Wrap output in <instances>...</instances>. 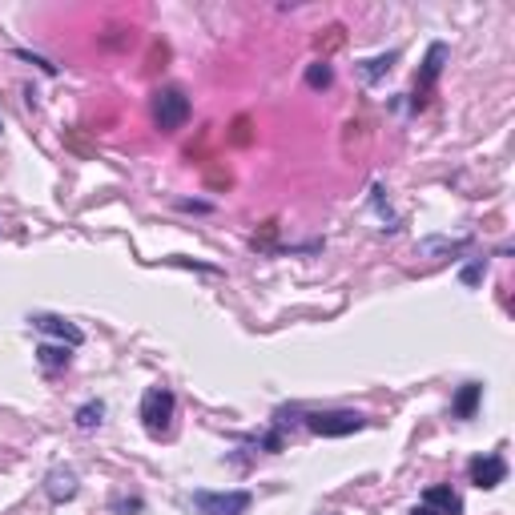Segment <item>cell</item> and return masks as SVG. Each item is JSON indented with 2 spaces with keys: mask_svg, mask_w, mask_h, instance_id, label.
<instances>
[{
  "mask_svg": "<svg viewBox=\"0 0 515 515\" xmlns=\"http://www.w3.org/2000/svg\"><path fill=\"white\" fill-rule=\"evenodd\" d=\"M173 411H177V395L170 387H149L142 395V423L154 439L170 435V423H173Z\"/></svg>",
  "mask_w": 515,
  "mask_h": 515,
  "instance_id": "1",
  "label": "cell"
},
{
  "mask_svg": "<svg viewBox=\"0 0 515 515\" xmlns=\"http://www.w3.org/2000/svg\"><path fill=\"white\" fill-rule=\"evenodd\" d=\"M185 121H190V97L173 85L157 89L154 93V125L162 129V134H177Z\"/></svg>",
  "mask_w": 515,
  "mask_h": 515,
  "instance_id": "2",
  "label": "cell"
},
{
  "mask_svg": "<svg viewBox=\"0 0 515 515\" xmlns=\"http://www.w3.org/2000/svg\"><path fill=\"white\" fill-rule=\"evenodd\" d=\"M362 427H367V415H359V411H311L306 415V431H314L322 439H342Z\"/></svg>",
  "mask_w": 515,
  "mask_h": 515,
  "instance_id": "3",
  "label": "cell"
},
{
  "mask_svg": "<svg viewBox=\"0 0 515 515\" xmlns=\"http://www.w3.org/2000/svg\"><path fill=\"white\" fill-rule=\"evenodd\" d=\"M190 503L198 515H246L254 495L250 491H193Z\"/></svg>",
  "mask_w": 515,
  "mask_h": 515,
  "instance_id": "4",
  "label": "cell"
},
{
  "mask_svg": "<svg viewBox=\"0 0 515 515\" xmlns=\"http://www.w3.org/2000/svg\"><path fill=\"white\" fill-rule=\"evenodd\" d=\"M467 475H471L475 487H483V491H491V487H500L508 480V459L487 451V455H475L471 463H467Z\"/></svg>",
  "mask_w": 515,
  "mask_h": 515,
  "instance_id": "5",
  "label": "cell"
},
{
  "mask_svg": "<svg viewBox=\"0 0 515 515\" xmlns=\"http://www.w3.org/2000/svg\"><path fill=\"white\" fill-rule=\"evenodd\" d=\"M45 491H49V500H53V503H69V500H77V491H81L77 471H73V467H53V471L45 475Z\"/></svg>",
  "mask_w": 515,
  "mask_h": 515,
  "instance_id": "6",
  "label": "cell"
},
{
  "mask_svg": "<svg viewBox=\"0 0 515 515\" xmlns=\"http://www.w3.org/2000/svg\"><path fill=\"white\" fill-rule=\"evenodd\" d=\"M33 326L45 334H53V339H61L64 346H81L85 342V334H81V326H73L69 318L61 314H33Z\"/></svg>",
  "mask_w": 515,
  "mask_h": 515,
  "instance_id": "7",
  "label": "cell"
},
{
  "mask_svg": "<svg viewBox=\"0 0 515 515\" xmlns=\"http://www.w3.org/2000/svg\"><path fill=\"white\" fill-rule=\"evenodd\" d=\"M423 503H427V508H435L439 515H463V500H459V491H451V487H443V483L427 487Z\"/></svg>",
  "mask_w": 515,
  "mask_h": 515,
  "instance_id": "8",
  "label": "cell"
},
{
  "mask_svg": "<svg viewBox=\"0 0 515 515\" xmlns=\"http://www.w3.org/2000/svg\"><path fill=\"white\" fill-rule=\"evenodd\" d=\"M443 61H447V45L443 41H435L427 49V61H423V73L415 77V93H423V89H431L439 81V73H443Z\"/></svg>",
  "mask_w": 515,
  "mask_h": 515,
  "instance_id": "9",
  "label": "cell"
},
{
  "mask_svg": "<svg viewBox=\"0 0 515 515\" xmlns=\"http://www.w3.org/2000/svg\"><path fill=\"white\" fill-rule=\"evenodd\" d=\"M480 399H483L480 382H463V387H459V395H455V402H451V415L455 419H471L475 407H480Z\"/></svg>",
  "mask_w": 515,
  "mask_h": 515,
  "instance_id": "10",
  "label": "cell"
},
{
  "mask_svg": "<svg viewBox=\"0 0 515 515\" xmlns=\"http://www.w3.org/2000/svg\"><path fill=\"white\" fill-rule=\"evenodd\" d=\"M73 346H53V342H45V346H36V362H41L45 371H64L73 362Z\"/></svg>",
  "mask_w": 515,
  "mask_h": 515,
  "instance_id": "11",
  "label": "cell"
},
{
  "mask_svg": "<svg viewBox=\"0 0 515 515\" xmlns=\"http://www.w3.org/2000/svg\"><path fill=\"white\" fill-rule=\"evenodd\" d=\"M101 419H105V402H101V399H89V402H81V407H77L73 423H77L81 431H93V427H101Z\"/></svg>",
  "mask_w": 515,
  "mask_h": 515,
  "instance_id": "12",
  "label": "cell"
},
{
  "mask_svg": "<svg viewBox=\"0 0 515 515\" xmlns=\"http://www.w3.org/2000/svg\"><path fill=\"white\" fill-rule=\"evenodd\" d=\"M399 61V53H387V57H374V61H362V81H379L382 73H391V64Z\"/></svg>",
  "mask_w": 515,
  "mask_h": 515,
  "instance_id": "13",
  "label": "cell"
},
{
  "mask_svg": "<svg viewBox=\"0 0 515 515\" xmlns=\"http://www.w3.org/2000/svg\"><path fill=\"white\" fill-rule=\"evenodd\" d=\"M331 81H334L331 64H322V61H318V64H311V69H306V85H311V89H326V85H331Z\"/></svg>",
  "mask_w": 515,
  "mask_h": 515,
  "instance_id": "14",
  "label": "cell"
},
{
  "mask_svg": "<svg viewBox=\"0 0 515 515\" xmlns=\"http://www.w3.org/2000/svg\"><path fill=\"white\" fill-rule=\"evenodd\" d=\"M463 286H480L483 282V262H471V266H463Z\"/></svg>",
  "mask_w": 515,
  "mask_h": 515,
  "instance_id": "15",
  "label": "cell"
},
{
  "mask_svg": "<svg viewBox=\"0 0 515 515\" xmlns=\"http://www.w3.org/2000/svg\"><path fill=\"white\" fill-rule=\"evenodd\" d=\"M443 246H447V242H423L419 250H423V254H431V250H443ZM459 246H467V242H451V250H459Z\"/></svg>",
  "mask_w": 515,
  "mask_h": 515,
  "instance_id": "16",
  "label": "cell"
},
{
  "mask_svg": "<svg viewBox=\"0 0 515 515\" xmlns=\"http://www.w3.org/2000/svg\"><path fill=\"white\" fill-rule=\"evenodd\" d=\"M114 508H117V511H142V500H117Z\"/></svg>",
  "mask_w": 515,
  "mask_h": 515,
  "instance_id": "17",
  "label": "cell"
},
{
  "mask_svg": "<svg viewBox=\"0 0 515 515\" xmlns=\"http://www.w3.org/2000/svg\"><path fill=\"white\" fill-rule=\"evenodd\" d=\"M411 515H439V511H435V508H427V503H419V508L411 511Z\"/></svg>",
  "mask_w": 515,
  "mask_h": 515,
  "instance_id": "18",
  "label": "cell"
},
{
  "mask_svg": "<svg viewBox=\"0 0 515 515\" xmlns=\"http://www.w3.org/2000/svg\"><path fill=\"white\" fill-rule=\"evenodd\" d=\"M0 134H5V125H0Z\"/></svg>",
  "mask_w": 515,
  "mask_h": 515,
  "instance_id": "19",
  "label": "cell"
}]
</instances>
